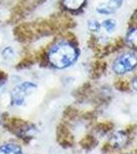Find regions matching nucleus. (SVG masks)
Returning a JSON list of instances; mask_svg holds the SVG:
<instances>
[{"label": "nucleus", "mask_w": 137, "mask_h": 154, "mask_svg": "<svg viewBox=\"0 0 137 154\" xmlns=\"http://www.w3.org/2000/svg\"><path fill=\"white\" fill-rule=\"evenodd\" d=\"M79 58V51L76 44L68 40L56 42L47 54L49 64L57 69H64L72 66Z\"/></svg>", "instance_id": "f257e3e1"}, {"label": "nucleus", "mask_w": 137, "mask_h": 154, "mask_svg": "<svg viewBox=\"0 0 137 154\" xmlns=\"http://www.w3.org/2000/svg\"><path fill=\"white\" fill-rule=\"evenodd\" d=\"M137 67V56L133 53H127L118 57L113 63V71L118 75L133 71Z\"/></svg>", "instance_id": "f03ea898"}, {"label": "nucleus", "mask_w": 137, "mask_h": 154, "mask_svg": "<svg viewBox=\"0 0 137 154\" xmlns=\"http://www.w3.org/2000/svg\"><path fill=\"white\" fill-rule=\"evenodd\" d=\"M36 84L33 82H22L12 89L11 91V102L14 106H21L24 104L27 97L31 95L32 93L36 89Z\"/></svg>", "instance_id": "7ed1b4c3"}, {"label": "nucleus", "mask_w": 137, "mask_h": 154, "mask_svg": "<svg viewBox=\"0 0 137 154\" xmlns=\"http://www.w3.org/2000/svg\"><path fill=\"white\" fill-rule=\"evenodd\" d=\"M124 0H103L97 4L96 11L100 14H113L121 8Z\"/></svg>", "instance_id": "20e7f679"}, {"label": "nucleus", "mask_w": 137, "mask_h": 154, "mask_svg": "<svg viewBox=\"0 0 137 154\" xmlns=\"http://www.w3.org/2000/svg\"><path fill=\"white\" fill-rule=\"evenodd\" d=\"M61 5L72 14H78L86 7L87 0H61Z\"/></svg>", "instance_id": "39448f33"}, {"label": "nucleus", "mask_w": 137, "mask_h": 154, "mask_svg": "<svg viewBox=\"0 0 137 154\" xmlns=\"http://www.w3.org/2000/svg\"><path fill=\"white\" fill-rule=\"evenodd\" d=\"M43 1L45 0H21L16 8V14L14 16H26L25 14L31 11Z\"/></svg>", "instance_id": "423d86ee"}, {"label": "nucleus", "mask_w": 137, "mask_h": 154, "mask_svg": "<svg viewBox=\"0 0 137 154\" xmlns=\"http://www.w3.org/2000/svg\"><path fill=\"white\" fill-rule=\"evenodd\" d=\"M129 141V131H117L112 136L109 140V146L114 148H122L125 147Z\"/></svg>", "instance_id": "0eeeda50"}, {"label": "nucleus", "mask_w": 137, "mask_h": 154, "mask_svg": "<svg viewBox=\"0 0 137 154\" xmlns=\"http://www.w3.org/2000/svg\"><path fill=\"white\" fill-rule=\"evenodd\" d=\"M124 45H125V42H124L123 39H122V38H117L114 42L108 44V45L101 46V48L98 49V51H97V53H99L100 54H113V53H115V51L121 49Z\"/></svg>", "instance_id": "6e6552de"}, {"label": "nucleus", "mask_w": 137, "mask_h": 154, "mask_svg": "<svg viewBox=\"0 0 137 154\" xmlns=\"http://www.w3.org/2000/svg\"><path fill=\"white\" fill-rule=\"evenodd\" d=\"M125 44L132 49H137V27H130L125 37Z\"/></svg>", "instance_id": "1a4fd4ad"}, {"label": "nucleus", "mask_w": 137, "mask_h": 154, "mask_svg": "<svg viewBox=\"0 0 137 154\" xmlns=\"http://www.w3.org/2000/svg\"><path fill=\"white\" fill-rule=\"evenodd\" d=\"M106 62L101 61V60L94 62L91 67V78H97V77L103 75V72L106 71Z\"/></svg>", "instance_id": "9d476101"}, {"label": "nucleus", "mask_w": 137, "mask_h": 154, "mask_svg": "<svg viewBox=\"0 0 137 154\" xmlns=\"http://www.w3.org/2000/svg\"><path fill=\"white\" fill-rule=\"evenodd\" d=\"M0 154H23L19 145L13 143L4 144L0 147Z\"/></svg>", "instance_id": "9b49d317"}, {"label": "nucleus", "mask_w": 137, "mask_h": 154, "mask_svg": "<svg viewBox=\"0 0 137 154\" xmlns=\"http://www.w3.org/2000/svg\"><path fill=\"white\" fill-rule=\"evenodd\" d=\"M101 28L106 31V33L112 34L117 29V21L114 19H106L101 23Z\"/></svg>", "instance_id": "f8f14e48"}, {"label": "nucleus", "mask_w": 137, "mask_h": 154, "mask_svg": "<svg viewBox=\"0 0 137 154\" xmlns=\"http://www.w3.org/2000/svg\"><path fill=\"white\" fill-rule=\"evenodd\" d=\"M96 144H97V141L95 140V138H94L93 136H86V137H84V139L81 141L82 147L86 148V149L95 147Z\"/></svg>", "instance_id": "ddd939ff"}, {"label": "nucleus", "mask_w": 137, "mask_h": 154, "mask_svg": "<svg viewBox=\"0 0 137 154\" xmlns=\"http://www.w3.org/2000/svg\"><path fill=\"white\" fill-rule=\"evenodd\" d=\"M88 28L91 32H98L101 29V23L95 19H91L88 21Z\"/></svg>", "instance_id": "4468645a"}, {"label": "nucleus", "mask_w": 137, "mask_h": 154, "mask_svg": "<svg viewBox=\"0 0 137 154\" xmlns=\"http://www.w3.org/2000/svg\"><path fill=\"white\" fill-rule=\"evenodd\" d=\"M115 85L120 91H128L129 89V82L125 79H119L118 81H116Z\"/></svg>", "instance_id": "2eb2a0df"}, {"label": "nucleus", "mask_w": 137, "mask_h": 154, "mask_svg": "<svg viewBox=\"0 0 137 154\" xmlns=\"http://www.w3.org/2000/svg\"><path fill=\"white\" fill-rule=\"evenodd\" d=\"M2 54H3V57L5 59L10 60V59L13 58L14 51H13V49H12V48H10V46H7V48H4V51H2Z\"/></svg>", "instance_id": "dca6fc26"}, {"label": "nucleus", "mask_w": 137, "mask_h": 154, "mask_svg": "<svg viewBox=\"0 0 137 154\" xmlns=\"http://www.w3.org/2000/svg\"><path fill=\"white\" fill-rule=\"evenodd\" d=\"M113 128V125L111 122H101L97 125V130L103 131H108Z\"/></svg>", "instance_id": "f3484780"}, {"label": "nucleus", "mask_w": 137, "mask_h": 154, "mask_svg": "<svg viewBox=\"0 0 137 154\" xmlns=\"http://www.w3.org/2000/svg\"><path fill=\"white\" fill-rule=\"evenodd\" d=\"M129 27H137V9L133 12L130 21H129Z\"/></svg>", "instance_id": "a211bd4d"}, {"label": "nucleus", "mask_w": 137, "mask_h": 154, "mask_svg": "<svg viewBox=\"0 0 137 154\" xmlns=\"http://www.w3.org/2000/svg\"><path fill=\"white\" fill-rule=\"evenodd\" d=\"M133 88L135 91H137V76L133 79Z\"/></svg>", "instance_id": "6ab92c4d"}, {"label": "nucleus", "mask_w": 137, "mask_h": 154, "mask_svg": "<svg viewBox=\"0 0 137 154\" xmlns=\"http://www.w3.org/2000/svg\"><path fill=\"white\" fill-rule=\"evenodd\" d=\"M3 83H4V80H3V78H2L1 74H0V91L3 88Z\"/></svg>", "instance_id": "aec40b11"}, {"label": "nucleus", "mask_w": 137, "mask_h": 154, "mask_svg": "<svg viewBox=\"0 0 137 154\" xmlns=\"http://www.w3.org/2000/svg\"><path fill=\"white\" fill-rule=\"evenodd\" d=\"M136 153H137V150H136Z\"/></svg>", "instance_id": "412c9836"}]
</instances>
